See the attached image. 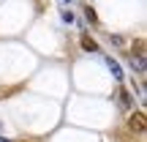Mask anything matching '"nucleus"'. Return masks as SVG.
<instances>
[{"label": "nucleus", "mask_w": 147, "mask_h": 142, "mask_svg": "<svg viewBox=\"0 0 147 142\" xmlns=\"http://www.w3.org/2000/svg\"><path fill=\"white\" fill-rule=\"evenodd\" d=\"M117 96H120V101H123V107H125V109H131V107H134V99H131V93H128V90H120Z\"/></svg>", "instance_id": "3"}, {"label": "nucleus", "mask_w": 147, "mask_h": 142, "mask_svg": "<svg viewBox=\"0 0 147 142\" xmlns=\"http://www.w3.org/2000/svg\"><path fill=\"white\" fill-rule=\"evenodd\" d=\"M82 49H84V52H95V49H98V44H95L93 38H82Z\"/></svg>", "instance_id": "5"}, {"label": "nucleus", "mask_w": 147, "mask_h": 142, "mask_svg": "<svg viewBox=\"0 0 147 142\" xmlns=\"http://www.w3.org/2000/svg\"><path fill=\"white\" fill-rule=\"evenodd\" d=\"M128 128H131V131H136V134H142V131H144V115H142V112L128 118Z\"/></svg>", "instance_id": "1"}, {"label": "nucleus", "mask_w": 147, "mask_h": 142, "mask_svg": "<svg viewBox=\"0 0 147 142\" xmlns=\"http://www.w3.org/2000/svg\"><path fill=\"white\" fill-rule=\"evenodd\" d=\"M104 60H106V69L115 74V79H117V82H123V69H120V63H117V60H112V58H104Z\"/></svg>", "instance_id": "2"}, {"label": "nucleus", "mask_w": 147, "mask_h": 142, "mask_svg": "<svg viewBox=\"0 0 147 142\" xmlns=\"http://www.w3.org/2000/svg\"><path fill=\"white\" fill-rule=\"evenodd\" d=\"M131 69H134V71H144V55H136V58H131Z\"/></svg>", "instance_id": "4"}, {"label": "nucleus", "mask_w": 147, "mask_h": 142, "mask_svg": "<svg viewBox=\"0 0 147 142\" xmlns=\"http://www.w3.org/2000/svg\"><path fill=\"white\" fill-rule=\"evenodd\" d=\"M65 3H68V0H60V5H65Z\"/></svg>", "instance_id": "9"}, {"label": "nucleus", "mask_w": 147, "mask_h": 142, "mask_svg": "<svg viewBox=\"0 0 147 142\" xmlns=\"http://www.w3.org/2000/svg\"><path fill=\"white\" fill-rule=\"evenodd\" d=\"M84 16H87V22H93V25H95V22H98V16H95V11L90 8V5H87V8H84Z\"/></svg>", "instance_id": "7"}, {"label": "nucleus", "mask_w": 147, "mask_h": 142, "mask_svg": "<svg viewBox=\"0 0 147 142\" xmlns=\"http://www.w3.org/2000/svg\"><path fill=\"white\" fill-rule=\"evenodd\" d=\"M60 19H63L65 25H71V22L76 19V16H74V11H71V8H63V14H60Z\"/></svg>", "instance_id": "6"}, {"label": "nucleus", "mask_w": 147, "mask_h": 142, "mask_svg": "<svg viewBox=\"0 0 147 142\" xmlns=\"http://www.w3.org/2000/svg\"><path fill=\"white\" fill-rule=\"evenodd\" d=\"M0 142H11V139H5V137H0Z\"/></svg>", "instance_id": "8"}]
</instances>
